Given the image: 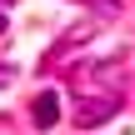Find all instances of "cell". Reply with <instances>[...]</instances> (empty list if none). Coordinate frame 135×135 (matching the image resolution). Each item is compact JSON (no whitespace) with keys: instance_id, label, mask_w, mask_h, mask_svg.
<instances>
[{"instance_id":"obj_1","label":"cell","mask_w":135,"mask_h":135,"mask_svg":"<svg viewBox=\"0 0 135 135\" xmlns=\"http://www.w3.org/2000/svg\"><path fill=\"white\" fill-rule=\"evenodd\" d=\"M115 110H120V95H110V90H105V95H85V90L75 95V125H80V130L105 125Z\"/></svg>"},{"instance_id":"obj_6","label":"cell","mask_w":135,"mask_h":135,"mask_svg":"<svg viewBox=\"0 0 135 135\" xmlns=\"http://www.w3.org/2000/svg\"><path fill=\"white\" fill-rule=\"evenodd\" d=\"M0 5H15V0H0Z\"/></svg>"},{"instance_id":"obj_4","label":"cell","mask_w":135,"mask_h":135,"mask_svg":"<svg viewBox=\"0 0 135 135\" xmlns=\"http://www.w3.org/2000/svg\"><path fill=\"white\" fill-rule=\"evenodd\" d=\"M10 80H15V75H10V65H0V85H10Z\"/></svg>"},{"instance_id":"obj_3","label":"cell","mask_w":135,"mask_h":135,"mask_svg":"<svg viewBox=\"0 0 135 135\" xmlns=\"http://www.w3.org/2000/svg\"><path fill=\"white\" fill-rule=\"evenodd\" d=\"M80 5H95L100 15H115V0H80Z\"/></svg>"},{"instance_id":"obj_2","label":"cell","mask_w":135,"mask_h":135,"mask_svg":"<svg viewBox=\"0 0 135 135\" xmlns=\"http://www.w3.org/2000/svg\"><path fill=\"white\" fill-rule=\"evenodd\" d=\"M60 110H65V105H60V95H55V90H40V95L30 100V125H35V130H55Z\"/></svg>"},{"instance_id":"obj_5","label":"cell","mask_w":135,"mask_h":135,"mask_svg":"<svg viewBox=\"0 0 135 135\" xmlns=\"http://www.w3.org/2000/svg\"><path fill=\"white\" fill-rule=\"evenodd\" d=\"M0 35H5V15H0Z\"/></svg>"}]
</instances>
